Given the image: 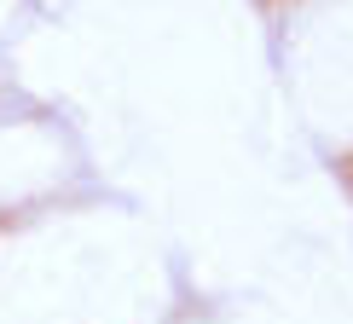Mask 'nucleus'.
<instances>
[]
</instances>
